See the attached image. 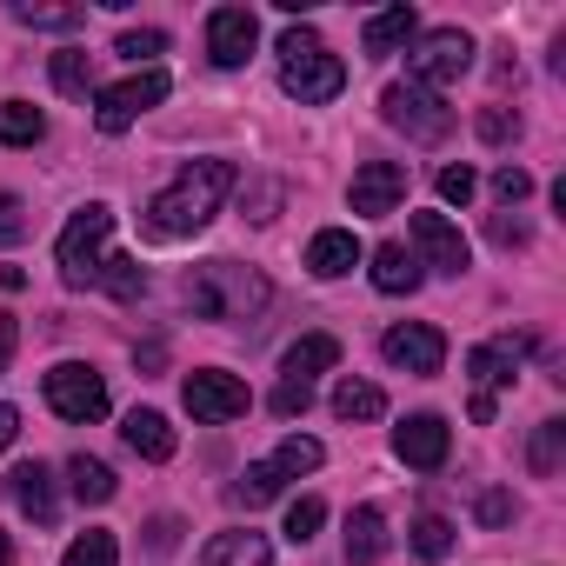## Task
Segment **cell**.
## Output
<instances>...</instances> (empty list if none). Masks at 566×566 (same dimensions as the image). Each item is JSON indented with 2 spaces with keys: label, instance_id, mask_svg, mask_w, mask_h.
Returning <instances> with one entry per match:
<instances>
[{
  "label": "cell",
  "instance_id": "cell-7",
  "mask_svg": "<svg viewBox=\"0 0 566 566\" xmlns=\"http://www.w3.org/2000/svg\"><path fill=\"white\" fill-rule=\"evenodd\" d=\"M48 407H54L61 420H74V427H94V420L107 413V380H101L87 360H61V367L48 374Z\"/></svg>",
  "mask_w": 566,
  "mask_h": 566
},
{
  "label": "cell",
  "instance_id": "cell-33",
  "mask_svg": "<svg viewBox=\"0 0 566 566\" xmlns=\"http://www.w3.org/2000/svg\"><path fill=\"white\" fill-rule=\"evenodd\" d=\"M559 447H566V420H539V433H533V453H526L539 480H546V473L559 467Z\"/></svg>",
  "mask_w": 566,
  "mask_h": 566
},
{
  "label": "cell",
  "instance_id": "cell-9",
  "mask_svg": "<svg viewBox=\"0 0 566 566\" xmlns=\"http://www.w3.org/2000/svg\"><path fill=\"white\" fill-rule=\"evenodd\" d=\"M180 400H187V413H193V420H207V427H227V420H240V413L253 407L247 380H233V374H220V367H200V374H187Z\"/></svg>",
  "mask_w": 566,
  "mask_h": 566
},
{
  "label": "cell",
  "instance_id": "cell-34",
  "mask_svg": "<svg viewBox=\"0 0 566 566\" xmlns=\"http://www.w3.org/2000/svg\"><path fill=\"white\" fill-rule=\"evenodd\" d=\"M321 520H327V506H321L314 493H301V500L287 506V539H294V546H307V539L321 533Z\"/></svg>",
  "mask_w": 566,
  "mask_h": 566
},
{
  "label": "cell",
  "instance_id": "cell-28",
  "mask_svg": "<svg viewBox=\"0 0 566 566\" xmlns=\"http://www.w3.org/2000/svg\"><path fill=\"white\" fill-rule=\"evenodd\" d=\"M54 87L74 94V101L94 94V61H87V48H61V54H54Z\"/></svg>",
  "mask_w": 566,
  "mask_h": 566
},
{
  "label": "cell",
  "instance_id": "cell-37",
  "mask_svg": "<svg viewBox=\"0 0 566 566\" xmlns=\"http://www.w3.org/2000/svg\"><path fill=\"white\" fill-rule=\"evenodd\" d=\"M307 407H314V387H301V380H280V387H273V413H280V420H301Z\"/></svg>",
  "mask_w": 566,
  "mask_h": 566
},
{
  "label": "cell",
  "instance_id": "cell-4",
  "mask_svg": "<svg viewBox=\"0 0 566 566\" xmlns=\"http://www.w3.org/2000/svg\"><path fill=\"white\" fill-rule=\"evenodd\" d=\"M107 233H114V207H101V200H87V207L61 227L54 260H61V280H67V287H101V273H107Z\"/></svg>",
  "mask_w": 566,
  "mask_h": 566
},
{
  "label": "cell",
  "instance_id": "cell-40",
  "mask_svg": "<svg viewBox=\"0 0 566 566\" xmlns=\"http://www.w3.org/2000/svg\"><path fill=\"white\" fill-rule=\"evenodd\" d=\"M493 193H500L506 207H520V200L533 193V174H526V167H500V174H493Z\"/></svg>",
  "mask_w": 566,
  "mask_h": 566
},
{
  "label": "cell",
  "instance_id": "cell-38",
  "mask_svg": "<svg viewBox=\"0 0 566 566\" xmlns=\"http://www.w3.org/2000/svg\"><path fill=\"white\" fill-rule=\"evenodd\" d=\"M473 193H480V174H473V167H440V200L467 207Z\"/></svg>",
  "mask_w": 566,
  "mask_h": 566
},
{
  "label": "cell",
  "instance_id": "cell-21",
  "mask_svg": "<svg viewBox=\"0 0 566 566\" xmlns=\"http://www.w3.org/2000/svg\"><path fill=\"white\" fill-rule=\"evenodd\" d=\"M413 34H420V14L400 0V8H387V14H374V21H367V34H360V41H367V54H374V61H387V54H400Z\"/></svg>",
  "mask_w": 566,
  "mask_h": 566
},
{
  "label": "cell",
  "instance_id": "cell-42",
  "mask_svg": "<svg viewBox=\"0 0 566 566\" xmlns=\"http://www.w3.org/2000/svg\"><path fill=\"white\" fill-rule=\"evenodd\" d=\"M513 520V500L506 493H480V526H506Z\"/></svg>",
  "mask_w": 566,
  "mask_h": 566
},
{
  "label": "cell",
  "instance_id": "cell-26",
  "mask_svg": "<svg viewBox=\"0 0 566 566\" xmlns=\"http://www.w3.org/2000/svg\"><path fill=\"white\" fill-rule=\"evenodd\" d=\"M334 413H340V420H380V413H387V394H380L374 380H354V374H347V380L334 387Z\"/></svg>",
  "mask_w": 566,
  "mask_h": 566
},
{
  "label": "cell",
  "instance_id": "cell-32",
  "mask_svg": "<svg viewBox=\"0 0 566 566\" xmlns=\"http://www.w3.org/2000/svg\"><path fill=\"white\" fill-rule=\"evenodd\" d=\"M413 553H420V559H447V553H453V520L420 513V520H413Z\"/></svg>",
  "mask_w": 566,
  "mask_h": 566
},
{
  "label": "cell",
  "instance_id": "cell-31",
  "mask_svg": "<svg viewBox=\"0 0 566 566\" xmlns=\"http://www.w3.org/2000/svg\"><path fill=\"white\" fill-rule=\"evenodd\" d=\"M280 486H287V480L273 473V460H260V467H247V473L233 480V500H240V506H266V500H280Z\"/></svg>",
  "mask_w": 566,
  "mask_h": 566
},
{
  "label": "cell",
  "instance_id": "cell-19",
  "mask_svg": "<svg viewBox=\"0 0 566 566\" xmlns=\"http://www.w3.org/2000/svg\"><path fill=\"white\" fill-rule=\"evenodd\" d=\"M327 367H340V340H334V334H307V340L287 347V360H280V380L314 387V374H327Z\"/></svg>",
  "mask_w": 566,
  "mask_h": 566
},
{
  "label": "cell",
  "instance_id": "cell-12",
  "mask_svg": "<svg viewBox=\"0 0 566 566\" xmlns=\"http://www.w3.org/2000/svg\"><path fill=\"white\" fill-rule=\"evenodd\" d=\"M394 453H400V467H413V473H440L447 453H453V433H447L440 413H407V420L394 427Z\"/></svg>",
  "mask_w": 566,
  "mask_h": 566
},
{
  "label": "cell",
  "instance_id": "cell-17",
  "mask_svg": "<svg viewBox=\"0 0 566 566\" xmlns=\"http://www.w3.org/2000/svg\"><path fill=\"white\" fill-rule=\"evenodd\" d=\"M467 374H473V394H500V387H513V374H520V340H486V347H473L467 354Z\"/></svg>",
  "mask_w": 566,
  "mask_h": 566
},
{
  "label": "cell",
  "instance_id": "cell-47",
  "mask_svg": "<svg viewBox=\"0 0 566 566\" xmlns=\"http://www.w3.org/2000/svg\"><path fill=\"white\" fill-rule=\"evenodd\" d=\"M8 559H14V539H8V533H0V566H8Z\"/></svg>",
  "mask_w": 566,
  "mask_h": 566
},
{
  "label": "cell",
  "instance_id": "cell-20",
  "mask_svg": "<svg viewBox=\"0 0 566 566\" xmlns=\"http://www.w3.org/2000/svg\"><path fill=\"white\" fill-rule=\"evenodd\" d=\"M120 440L140 453V460H174V427H167V413H154V407H134L127 413V427H120Z\"/></svg>",
  "mask_w": 566,
  "mask_h": 566
},
{
  "label": "cell",
  "instance_id": "cell-1",
  "mask_svg": "<svg viewBox=\"0 0 566 566\" xmlns=\"http://www.w3.org/2000/svg\"><path fill=\"white\" fill-rule=\"evenodd\" d=\"M227 193H233V160H187V167L147 200V233H154V240H187V233H200V227L220 213Z\"/></svg>",
  "mask_w": 566,
  "mask_h": 566
},
{
  "label": "cell",
  "instance_id": "cell-27",
  "mask_svg": "<svg viewBox=\"0 0 566 566\" xmlns=\"http://www.w3.org/2000/svg\"><path fill=\"white\" fill-rule=\"evenodd\" d=\"M321 460H327V447H321V440L287 433V440H280V453H273V473H280V480H301V473H314Z\"/></svg>",
  "mask_w": 566,
  "mask_h": 566
},
{
  "label": "cell",
  "instance_id": "cell-23",
  "mask_svg": "<svg viewBox=\"0 0 566 566\" xmlns=\"http://www.w3.org/2000/svg\"><path fill=\"white\" fill-rule=\"evenodd\" d=\"M67 480H74V500H81V506H107V500H114V486H120V480H114V467H107V460H94V453H74V460H67Z\"/></svg>",
  "mask_w": 566,
  "mask_h": 566
},
{
  "label": "cell",
  "instance_id": "cell-44",
  "mask_svg": "<svg viewBox=\"0 0 566 566\" xmlns=\"http://www.w3.org/2000/svg\"><path fill=\"white\" fill-rule=\"evenodd\" d=\"M493 240H500V247H526V227H520V220H506V213H500V220H493Z\"/></svg>",
  "mask_w": 566,
  "mask_h": 566
},
{
  "label": "cell",
  "instance_id": "cell-13",
  "mask_svg": "<svg viewBox=\"0 0 566 566\" xmlns=\"http://www.w3.org/2000/svg\"><path fill=\"white\" fill-rule=\"evenodd\" d=\"M253 48H260L253 8H213V14H207V61H213V67H247Z\"/></svg>",
  "mask_w": 566,
  "mask_h": 566
},
{
  "label": "cell",
  "instance_id": "cell-45",
  "mask_svg": "<svg viewBox=\"0 0 566 566\" xmlns=\"http://www.w3.org/2000/svg\"><path fill=\"white\" fill-rule=\"evenodd\" d=\"M14 433H21V413H14L8 400H0V453H8V447H14Z\"/></svg>",
  "mask_w": 566,
  "mask_h": 566
},
{
  "label": "cell",
  "instance_id": "cell-39",
  "mask_svg": "<svg viewBox=\"0 0 566 566\" xmlns=\"http://www.w3.org/2000/svg\"><path fill=\"white\" fill-rule=\"evenodd\" d=\"M28 233V207H21V193H0V247H14Z\"/></svg>",
  "mask_w": 566,
  "mask_h": 566
},
{
  "label": "cell",
  "instance_id": "cell-15",
  "mask_svg": "<svg viewBox=\"0 0 566 566\" xmlns=\"http://www.w3.org/2000/svg\"><path fill=\"white\" fill-rule=\"evenodd\" d=\"M200 566H273V539L253 526H227L200 546Z\"/></svg>",
  "mask_w": 566,
  "mask_h": 566
},
{
  "label": "cell",
  "instance_id": "cell-6",
  "mask_svg": "<svg viewBox=\"0 0 566 566\" xmlns=\"http://www.w3.org/2000/svg\"><path fill=\"white\" fill-rule=\"evenodd\" d=\"M167 101V74L160 67H140V74H127L120 87H101L94 94V127L101 134H127L147 107H160Z\"/></svg>",
  "mask_w": 566,
  "mask_h": 566
},
{
  "label": "cell",
  "instance_id": "cell-18",
  "mask_svg": "<svg viewBox=\"0 0 566 566\" xmlns=\"http://www.w3.org/2000/svg\"><path fill=\"white\" fill-rule=\"evenodd\" d=\"M8 493H14V506H21L34 526H48L54 506H61V500H54V473H48L41 460H21V467L8 473Z\"/></svg>",
  "mask_w": 566,
  "mask_h": 566
},
{
  "label": "cell",
  "instance_id": "cell-29",
  "mask_svg": "<svg viewBox=\"0 0 566 566\" xmlns=\"http://www.w3.org/2000/svg\"><path fill=\"white\" fill-rule=\"evenodd\" d=\"M120 559V539L107 533V526H87L67 553H61V566H114Z\"/></svg>",
  "mask_w": 566,
  "mask_h": 566
},
{
  "label": "cell",
  "instance_id": "cell-41",
  "mask_svg": "<svg viewBox=\"0 0 566 566\" xmlns=\"http://www.w3.org/2000/svg\"><path fill=\"white\" fill-rule=\"evenodd\" d=\"M513 134H520V120H513L506 107H486V114H480V140H493V147H500V140H513Z\"/></svg>",
  "mask_w": 566,
  "mask_h": 566
},
{
  "label": "cell",
  "instance_id": "cell-3",
  "mask_svg": "<svg viewBox=\"0 0 566 566\" xmlns=\"http://www.w3.org/2000/svg\"><path fill=\"white\" fill-rule=\"evenodd\" d=\"M280 87H287L301 107H327V101H340L347 67H340V54H327V41L314 28L294 21L287 34H280Z\"/></svg>",
  "mask_w": 566,
  "mask_h": 566
},
{
  "label": "cell",
  "instance_id": "cell-14",
  "mask_svg": "<svg viewBox=\"0 0 566 566\" xmlns=\"http://www.w3.org/2000/svg\"><path fill=\"white\" fill-rule=\"evenodd\" d=\"M400 200H407V167H400V160H367V167L354 174V213L380 220V213H394Z\"/></svg>",
  "mask_w": 566,
  "mask_h": 566
},
{
  "label": "cell",
  "instance_id": "cell-24",
  "mask_svg": "<svg viewBox=\"0 0 566 566\" xmlns=\"http://www.w3.org/2000/svg\"><path fill=\"white\" fill-rule=\"evenodd\" d=\"M380 553H387V520H380V506H354V513H347V559L367 566V559H380Z\"/></svg>",
  "mask_w": 566,
  "mask_h": 566
},
{
  "label": "cell",
  "instance_id": "cell-11",
  "mask_svg": "<svg viewBox=\"0 0 566 566\" xmlns=\"http://www.w3.org/2000/svg\"><path fill=\"white\" fill-rule=\"evenodd\" d=\"M407 227H413V247H420L413 260H420V266H433V273H453V280L467 273L473 247H467V233H460L447 213H413Z\"/></svg>",
  "mask_w": 566,
  "mask_h": 566
},
{
  "label": "cell",
  "instance_id": "cell-43",
  "mask_svg": "<svg viewBox=\"0 0 566 566\" xmlns=\"http://www.w3.org/2000/svg\"><path fill=\"white\" fill-rule=\"evenodd\" d=\"M14 340H21L14 314H0V374H8V360H14Z\"/></svg>",
  "mask_w": 566,
  "mask_h": 566
},
{
  "label": "cell",
  "instance_id": "cell-5",
  "mask_svg": "<svg viewBox=\"0 0 566 566\" xmlns=\"http://www.w3.org/2000/svg\"><path fill=\"white\" fill-rule=\"evenodd\" d=\"M380 114H387V127H400L407 140H447V134H453V107H447L433 87H413V81H394V87L380 94Z\"/></svg>",
  "mask_w": 566,
  "mask_h": 566
},
{
  "label": "cell",
  "instance_id": "cell-46",
  "mask_svg": "<svg viewBox=\"0 0 566 566\" xmlns=\"http://www.w3.org/2000/svg\"><path fill=\"white\" fill-rule=\"evenodd\" d=\"M174 533H180V520H154V533H147V539H154V553H167V546H174Z\"/></svg>",
  "mask_w": 566,
  "mask_h": 566
},
{
  "label": "cell",
  "instance_id": "cell-36",
  "mask_svg": "<svg viewBox=\"0 0 566 566\" xmlns=\"http://www.w3.org/2000/svg\"><path fill=\"white\" fill-rule=\"evenodd\" d=\"M14 21H28V28H81L87 14H81V8H28V0H21Z\"/></svg>",
  "mask_w": 566,
  "mask_h": 566
},
{
  "label": "cell",
  "instance_id": "cell-10",
  "mask_svg": "<svg viewBox=\"0 0 566 566\" xmlns=\"http://www.w3.org/2000/svg\"><path fill=\"white\" fill-rule=\"evenodd\" d=\"M380 354H387L394 367H407V374L433 380V374L447 367V334H440V327H427V321H400V327H387V334H380Z\"/></svg>",
  "mask_w": 566,
  "mask_h": 566
},
{
  "label": "cell",
  "instance_id": "cell-2",
  "mask_svg": "<svg viewBox=\"0 0 566 566\" xmlns=\"http://www.w3.org/2000/svg\"><path fill=\"white\" fill-rule=\"evenodd\" d=\"M180 301L200 314V321H260L266 314V301H273V287L253 273V266H240V260H207V266H193L187 280H180Z\"/></svg>",
  "mask_w": 566,
  "mask_h": 566
},
{
  "label": "cell",
  "instance_id": "cell-35",
  "mask_svg": "<svg viewBox=\"0 0 566 566\" xmlns=\"http://www.w3.org/2000/svg\"><path fill=\"white\" fill-rule=\"evenodd\" d=\"M114 54H127V61H154V54H167V34H160V28H127Z\"/></svg>",
  "mask_w": 566,
  "mask_h": 566
},
{
  "label": "cell",
  "instance_id": "cell-30",
  "mask_svg": "<svg viewBox=\"0 0 566 566\" xmlns=\"http://www.w3.org/2000/svg\"><path fill=\"white\" fill-rule=\"evenodd\" d=\"M101 287H107L114 301H140V294H147V273H140V260H127V253H107Z\"/></svg>",
  "mask_w": 566,
  "mask_h": 566
},
{
  "label": "cell",
  "instance_id": "cell-8",
  "mask_svg": "<svg viewBox=\"0 0 566 566\" xmlns=\"http://www.w3.org/2000/svg\"><path fill=\"white\" fill-rule=\"evenodd\" d=\"M467 67H473V41H467L460 28H433V34L407 54V81H413V87H433V94H440L447 81H460Z\"/></svg>",
  "mask_w": 566,
  "mask_h": 566
},
{
  "label": "cell",
  "instance_id": "cell-25",
  "mask_svg": "<svg viewBox=\"0 0 566 566\" xmlns=\"http://www.w3.org/2000/svg\"><path fill=\"white\" fill-rule=\"evenodd\" d=\"M48 134V114L28 101H0V147H34Z\"/></svg>",
  "mask_w": 566,
  "mask_h": 566
},
{
  "label": "cell",
  "instance_id": "cell-16",
  "mask_svg": "<svg viewBox=\"0 0 566 566\" xmlns=\"http://www.w3.org/2000/svg\"><path fill=\"white\" fill-rule=\"evenodd\" d=\"M367 253H360V240H354V227H321L314 240H307V266L321 273V280H340V273H354Z\"/></svg>",
  "mask_w": 566,
  "mask_h": 566
},
{
  "label": "cell",
  "instance_id": "cell-22",
  "mask_svg": "<svg viewBox=\"0 0 566 566\" xmlns=\"http://www.w3.org/2000/svg\"><path fill=\"white\" fill-rule=\"evenodd\" d=\"M374 287H380V294H413V287H420V260H413V247H400V240L374 247Z\"/></svg>",
  "mask_w": 566,
  "mask_h": 566
}]
</instances>
